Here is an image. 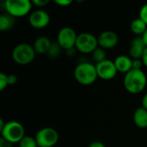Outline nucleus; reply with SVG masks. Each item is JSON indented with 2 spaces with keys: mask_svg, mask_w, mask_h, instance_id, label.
I'll return each instance as SVG.
<instances>
[{
  "mask_svg": "<svg viewBox=\"0 0 147 147\" xmlns=\"http://www.w3.org/2000/svg\"><path fill=\"white\" fill-rule=\"evenodd\" d=\"M123 84L125 89L129 93L139 94L146 87V75L142 70L132 69L129 72L125 74Z\"/></svg>",
  "mask_w": 147,
  "mask_h": 147,
  "instance_id": "f257e3e1",
  "label": "nucleus"
},
{
  "mask_svg": "<svg viewBox=\"0 0 147 147\" xmlns=\"http://www.w3.org/2000/svg\"><path fill=\"white\" fill-rule=\"evenodd\" d=\"M73 75L78 84L85 86L94 84L98 78L96 65L90 62L79 63L75 67Z\"/></svg>",
  "mask_w": 147,
  "mask_h": 147,
  "instance_id": "f03ea898",
  "label": "nucleus"
},
{
  "mask_svg": "<svg viewBox=\"0 0 147 147\" xmlns=\"http://www.w3.org/2000/svg\"><path fill=\"white\" fill-rule=\"evenodd\" d=\"M1 138L13 144L19 143L26 135L23 126L16 121L5 122L3 128L0 131Z\"/></svg>",
  "mask_w": 147,
  "mask_h": 147,
  "instance_id": "7ed1b4c3",
  "label": "nucleus"
},
{
  "mask_svg": "<svg viewBox=\"0 0 147 147\" xmlns=\"http://www.w3.org/2000/svg\"><path fill=\"white\" fill-rule=\"evenodd\" d=\"M35 54L36 53L33 46L28 43H21L13 48L11 57L17 65H26L34 61Z\"/></svg>",
  "mask_w": 147,
  "mask_h": 147,
  "instance_id": "20e7f679",
  "label": "nucleus"
},
{
  "mask_svg": "<svg viewBox=\"0 0 147 147\" xmlns=\"http://www.w3.org/2000/svg\"><path fill=\"white\" fill-rule=\"evenodd\" d=\"M32 4V2L29 0H6L4 2V9L7 14L14 18L22 17L29 14Z\"/></svg>",
  "mask_w": 147,
  "mask_h": 147,
  "instance_id": "39448f33",
  "label": "nucleus"
},
{
  "mask_svg": "<svg viewBox=\"0 0 147 147\" xmlns=\"http://www.w3.org/2000/svg\"><path fill=\"white\" fill-rule=\"evenodd\" d=\"M99 47L97 38L91 33L84 32L78 34L75 48L82 53H92Z\"/></svg>",
  "mask_w": 147,
  "mask_h": 147,
  "instance_id": "423d86ee",
  "label": "nucleus"
},
{
  "mask_svg": "<svg viewBox=\"0 0 147 147\" xmlns=\"http://www.w3.org/2000/svg\"><path fill=\"white\" fill-rule=\"evenodd\" d=\"M34 138L38 146L53 147L58 143L59 136L57 130L54 128L43 127L37 132Z\"/></svg>",
  "mask_w": 147,
  "mask_h": 147,
  "instance_id": "0eeeda50",
  "label": "nucleus"
},
{
  "mask_svg": "<svg viewBox=\"0 0 147 147\" xmlns=\"http://www.w3.org/2000/svg\"><path fill=\"white\" fill-rule=\"evenodd\" d=\"M78 38V34L71 27L62 28L57 35V42L62 47V49L67 51L74 48Z\"/></svg>",
  "mask_w": 147,
  "mask_h": 147,
  "instance_id": "6e6552de",
  "label": "nucleus"
},
{
  "mask_svg": "<svg viewBox=\"0 0 147 147\" xmlns=\"http://www.w3.org/2000/svg\"><path fill=\"white\" fill-rule=\"evenodd\" d=\"M97 76L103 80H111L115 78L118 71L115 67V62L109 59H105L96 65Z\"/></svg>",
  "mask_w": 147,
  "mask_h": 147,
  "instance_id": "1a4fd4ad",
  "label": "nucleus"
},
{
  "mask_svg": "<svg viewBox=\"0 0 147 147\" xmlns=\"http://www.w3.org/2000/svg\"><path fill=\"white\" fill-rule=\"evenodd\" d=\"M28 22L31 27L34 28L42 29L49 24L50 16L47 11L43 9H36L29 15Z\"/></svg>",
  "mask_w": 147,
  "mask_h": 147,
  "instance_id": "9d476101",
  "label": "nucleus"
},
{
  "mask_svg": "<svg viewBox=\"0 0 147 147\" xmlns=\"http://www.w3.org/2000/svg\"><path fill=\"white\" fill-rule=\"evenodd\" d=\"M97 40L100 47L103 49H112L118 44L119 36L112 30H106L99 34Z\"/></svg>",
  "mask_w": 147,
  "mask_h": 147,
  "instance_id": "9b49d317",
  "label": "nucleus"
},
{
  "mask_svg": "<svg viewBox=\"0 0 147 147\" xmlns=\"http://www.w3.org/2000/svg\"><path fill=\"white\" fill-rule=\"evenodd\" d=\"M146 48V47L141 36L134 38L129 48V57H131L133 59H141Z\"/></svg>",
  "mask_w": 147,
  "mask_h": 147,
  "instance_id": "f8f14e48",
  "label": "nucleus"
},
{
  "mask_svg": "<svg viewBox=\"0 0 147 147\" xmlns=\"http://www.w3.org/2000/svg\"><path fill=\"white\" fill-rule=\"evenodd\" d=\"M118 71L127 74L133 69V59L127 55H119L114 60Z\"/></svg>",
  "mask_w": 147,
  "mask_h": 147,
  "instance_id": "ddd939ff",
  "label": "nucleus"
},
{
  "mask_svg": "<svg viewBox=\"0 0 147 147\" xmlns=\"http://www.w3.org/2000/svg\"><path fill=\"white\" fill-rule=\"evenodd\" d=\"M51 44H52V41L49 38L46 36H40V37H38L34 40L33 44V47L36 53L47 54L51 47Z\"/></svg>",
  "mask_w": 147,
  "mask_h": 147,
  "instance_id": "4468645a",
  "label": "nucleus"
},
{
  "mask_svg": "<svg viewBox=\"0 0 147 147\" xmlns=\"http://www.w3.org/2000/svg\"><path fill=\"white\" fill-rule=\"evenodd\" d=\"M134 124L140 128L147 127V110L142 106L138 108L134 114Z\"/></svg>",
  "mask_w": 147,
  "mask_h": 147,
  "instance_id": "2eb2a0df",
  "label": "nucleus"
},
{
  "mask_svg": "<svg viewBox=\"0 0 147 147\" xmlns=\"http://www.w3.org/2000/svg\"><path fill=\"white\" fill-rule=\"evenodd\" d=\"M147 25L139 17L132 21L130 24V29L131 31L134 34H137L138 36H141L145 31L146 30Z\"/></svg>",
  "mask_w": 147,
  "mask_h": 147,
  "instance_id": "dca6fc26",
  "label": "nucleus"
},
{
  "mask_svg": "<svg viewBox=\"0 0 147 147\" xmlns=\"http://www.w3.org/2000/svg\"><path fill=\"white\" fill-rule=\"evenodd\" d=\"M15 25V18L9 14H3L0 16V30L7 31Z\"/></svg>",
  "mask_w": 147,
  "mask_h": 147,
  "instance_id": "f3484780",
  "label": "nucleus"
},
{
  "mask_svg": "<svg viewBox=\"0 0 147 147\" xmlns=\"http://www.w3.org/2000/svg\"><path fill=\"white\" fill-rule=\"evenodd\" d=\"M62 51V47L59 45L57 41H52L51 47L47 53V55L50 59H56L60 55V53Z\"/></svg>",
  "mask_w": 147,
  "mask_h": 147,
  "instance_id": "a211bd4d",
  "label": "nucleus"
},
{
  "mask_svg": "<svg viewBox=\"0 0 147 147\" xmlns=\"http://www.w3.org/2000/svg\"><path fill=\"white\" fill-rule=\"evenodd\" d=\"M92 58H93V60L95 62H96V64L97 63H100L102 61H104L105 59H106V52H105V49L98 47L92 53Z\"/></svg>",
  "mask_w": 147,
  "mask_h": 147,
  "instance_id": "6ab92c4d",
  "label": "nucleus"
},
{
  "mask_svg": "<svg viewBox=\"0 0 147 147\" xmlns=\"http://www.w3.org/2000/svg\"><path fill=\"white\" fill-rule=\"evenodd\" d=\"M19 147H38V144L35 140V138L31 136H25L19 143Z\"/></svg>",
  "mask_w": 147,
  "mask_h": 147,
  "instance_id": "aec40b11",
  "label": "nucleus"
},
{
  "mask_svg": "<svg viewBox=\"0 0 147 147\" xmlns=\"http://www.w3.org/2000/svg\"><path fill=\"white\" fill-rule=\"evenodd\" d=\"M8 85H9L8 75L4 74L3 72H1L0 73V90L3 91Z\"/></svg>",
  "mask_w": 147,
  "mask_h": 147,
  "instance_id": "412c9836",
  "label": "nucleus"
},
{
  "mask_svg": "<svg viewBox=\"0 0 147 147\" xmlns=\"http://www.w3.org/2000/svg\"><path fill=\"white\" fill-rule=\"evenodd\" d=\"M140 18L147 25V3L141 7L140 10Z\"/></svg>",
  "mask_w": 147,
  "mask_h": 147,
  "instance_id": "4be33fe9",
  "label": "nucleus"
},
{
  "mask_svg": "<svg viewBox=\"0 0 147 147\" xmlns=\"http://www.w3.org/2000/svg\"><path fill=\"white\" fill-rule=\"evenodd\" d=\"M143 62L141 59H133V69L134 70H142Z\"/></svg>",
  "mask_w": 147,
  "mask_h": 147,
  "instance_id": "5701e85b",
  "label": "nucleus"
},
{
  "mask_svg": "<svg viewBox=\"0 0 147 147\" xmlns=\"http://www.w3.org/2000/svg\"><path fill=\"white\" fill-rule=\"evenodd\" d=\"M49 3V0H33L32 3L37 7H44Z\"/></svg>",
  "mask_w": 147,
  "mask_h": 147,
  "instance_id": "b1692460",
  "label": "nucleus"
},
{
  "mask_svg": "<svg viewBox=\"0 0 147 147\" xmlns=\"http://www.w3.org/2000/svg\"><path fill=\"white\" fill-rule=\"evenodd\" d=\"M54 3L59 6H62V7H66L68 5H70L72 1L71 0H55Z\"/></svg>",
  "mask_w": 147,
  "mask_h": 147,
  "instance_id": "393cba45",
  "label": "nucleus"
},
{
  "mask_svg": "<svg viewBox=\"0 0 147 147\" xmlns=\"http://www.w3.org/2000/svg\"><path fill=\"white\" fill-rule=\"evenodd\" d=\"M8 82H9V85H15L17 83L16 76L13 75V74L8 75Z\"/></svg>",
  "mask_w": 147,
  "mask_h": 147,
  "instance_id": "a878e982",
  "label": "nucleus"
},
{
  "mask_svg": "<svg viewBox=\"0 0 147 147\" xmlns=\"http://www.w3.org/2000/svg\"><path fill=\"white\" fill-rule=\"evenodd\" d=\"M0 147H13V145L11 143L6 141L3 138H0Z\"/></svg>",
  "mask_w": 147,
  "mask_h": 147,
  "instance_id": "bb28decb",
  "label": "nucleus"
},
{
  "mask_svg": "<svg viewBox=\"0 0 147 147\" xmlns=\"http://www.w3.org/2000/svg\"><path fill=\"white\" fill-rule=\"evenodd\" d=\"M89 147H106L105 145L101 142V141H94L92 143H90V145L89 146Z\"/></svg>",
  "mask_w": 147,
  "mask_h": 147,
  "instance_id": "cd10ccee",
  "label": "nucleus"
},
{
  "mask_svg": "<svg viewBox=\"0 0 147 147\" xmlns=\"http://www.w3.org/2000/svg\"><path fill=\"white\" fill-rule=\"evenodd\" d=\"M141 60H142L144 65L147 68V47L145 49V51H144V53H143V55H142Z\"/></svg>",
  "mask_w": 147,
  "mask_h": 147,
  "instance_id": "c85d7f7f",
  "label": "nucleus"
},
{
  "mask_svg": "<svg viewBox=\"0 0 147 147\" xmlns=\"http://www.w3.org/2000/svg\"><path fill=\"white\" fill-rule=\"evenodd\" d=\"M141 104H142V107H143L144 109H146L147 110V92L145 94V96H144L143 98H142Z\"/></svg>",
  "mask_w": 147,
  "mask_h": 147,
  "instance_id": "c756f323",
  "label": "nucleus"
},
{
  "mask_svg": "<svg viewBox=\"0 0 147 147\" xmlns=\"http://www.w3.org/2000/svg\"><path fill=\"white\" fill-rule=\"evenodd\" d=\"M141 37H142V40H143V41H144L146 47H147V28L146 30L145 31V33L141 35Z\"/></svg>",
  "mask_w": 147,
  "mask_h": 147,
  "instance_id": "7c9ffc66",
  "label": "nucleus"
},
{
  "mask_svg": "<svg viewBox=\"0 0 147 147\" xmlns=\"http://www.w3.org/2000/svg\"><path fill=\"white\" fill-rule=\"evenodd\" d=\"M75 47L74 48H71V49H69V50H67L66 51V53H67V54H68V56H73L74 54H75Z\"/></svg>",
  "mask_w": 147,
  "mask_h": 147,
  "instance_id": "2f4dec72",
  "label": "nucleus"
},
{
  "mask_svg": "<svg viewBox=\"0 0 147 147\" xmlns=\"http://www.w3.org/2000/svg\"><path fill=\"white\" fill-rule=\"evenodd\" d=\"M4 125H5V122H4V121H3V120L1 118V119H0V131L3 128Z\"/></svg>",
  "mask_w": 147,
  "mask_h": 147,
  "instance_id": "473e14b6",
  "label": "nucleus"
},
{
  "mask_svg": "<svg viewBox=\"0 0 147 147\" xmlns=\"http://www.w3.org/2000/svg\"><path fill=\"white\" fill-rule=\"evenodd\" d=\"M38 147H40V146H38Z\"/></svg>",
  "mask_w": 147,
  "mask_h": 147,
  "instance_id": "72a5a7b5",
  "label": "nucleus"
}]
</instances>
